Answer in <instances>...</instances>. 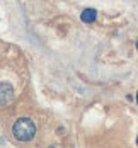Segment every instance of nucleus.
<instances>
[{"instance_id":"nucleus-1","label":"nucleus","mask_w":138,"mask_h":148,"mask_svg":"<svg viewBox=\"0 0 138 148\" xmlns=\"http://www.w3.org/2000/svg\"><path fill=\"white\" fill-rule=\"evenodd\" d=\"M12 134L15 136V140H19V141H29L36 134V126H34V123L29 118H21L14 123Z\"/></svg>"},{"instance_id":"nucleus-2","label":"nucleus","mask_w":138,"mask_h":148,"mask_svg":"<svg viewBox=\"0 0 138 148\" xmlns=\"http://www.w3.org/2000/svg\"><path fill=\"white\" fill-rule=\"evenodd\" d=\"M12 97H14V90H12V87H10L9 84L0 82V106L9 104L10 101H12Z\"/></svg>"},{"instance_id":"nucleus-3","label":"nucleus","mask_w":138,"mask_h":148,"mask_svg":"<svg viewBox=\"0 0 138 148\" xmlns=\"http://www.w3.org/2000/svg\"><path fill=\"white\" fill-rule=\"evenodd\" d=\"M95 17H97V12H95L94 9H85V10L82 12V15H80V19H82L84 22H94Z\"/></svg>"},{"instance_id":"nucleus-4","label":"nucleus","mask_w":138,"mask_h":148,"mask_svg":"<svg viewBox=\"0 0 138 148\" xmlns=\"http://www.w3.org/2000/svg\"><path fill=\"white\" fill-rule=\"evenodd\" d=\"M137 102H138V94H137Z\"/></svg>"},{"instance_id":"nucleus-5","label":"nucleus","mask_w":138,"mask_h":148,"mask_svg":"<svg viewBox=\"0 0 138 148\" xmlns=\"http://www.w3.org/2000/svg\"><path fill=\"white\" fill-rule=\"evenodd\" d=\"M137 145H138V138H137Z\"/></svg>"},{"instance_id":"nucleus-6","label":"nucleus","mask_w":138,"mask_h":148,"mask_svg":"<svg viewBox=\"0 0 138 148\" xmlns=\"http://www.w3.org/2000/svg\"><path fill=\"white\" fill-rule=\"evenodd\" d=\"M137 48H138V41H137Z\"/></svg>"}]
</instances>
